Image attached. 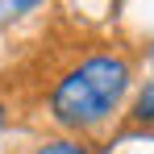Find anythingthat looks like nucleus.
Instances as JSON below:
<instances>
[{"mask_svg": "<svg viewBox=\"0 0 154 154\" xmlns=\"http://www.w3.org/2000/svg\"><path fill=\"white\" fill-rule=\"evenodd\" d=\"M13 4H17V8H29V4H38V0H13Z\"/></svg>", "mask_w": 154, "mask_h": 154, "instance_id": "nucleus-4", "label": "nucleus"}, {"mask_svg": "<svg viewBox=\"0 0 154 154\" xmlns=\"http://www.w3.org/2000/svg\"><path fill=\"white\" fill-rule=\"evenodd\" d=\"M133 121H154V83H146L142 96L133 100Z\"/></svg>", "mask_w": 154, "mask_h": 154, "instance_id": "nucleus-2", "label": "nucleus"}, {"mask_svg": "<svg viewBox=\"0 0 154 154\" xmlns=\"http://www.w3.org/2000/svg\"><path fill=\"white\" fill-rule=\"evenodd\" d=\"M125 88H129V63L125 58L92 54L75 71H67L58 79V88L50 96V112L67 129H92L121 104Z\"/></svg>", "mask_w": 154, "mask_h": 154, "instance_id": "nucleus-1", "label": "nucleus"}, {"mask_svg": "<svg viewBox=\"0 0 154 154\" xmlns=\"http://www.w3.org/2000/svg\"><path fill=\"white\" fill-rule=\"evenodd\" d=\"M0 121H4V108H0Z\"/></svg>", "mask_w": 154, "mask_h": 154, "instance_id": "nucleus-5", "label": "nucleus"}, {"mask_svg": "<svg viewBox=\"0 0 154 154\" xmlns=\"http://www.w3.org/2000/svg\"><path fill=\"white\" fill-rule=\"evenodd\" d=\"M33 154H88V150H83L79 142H67V137H63V142H42Z\"/></svg>", "mask_w": 154, "mask_h": 154, "instance_id": "nucleus-3", "label": "nucleus"}]
</instances>
